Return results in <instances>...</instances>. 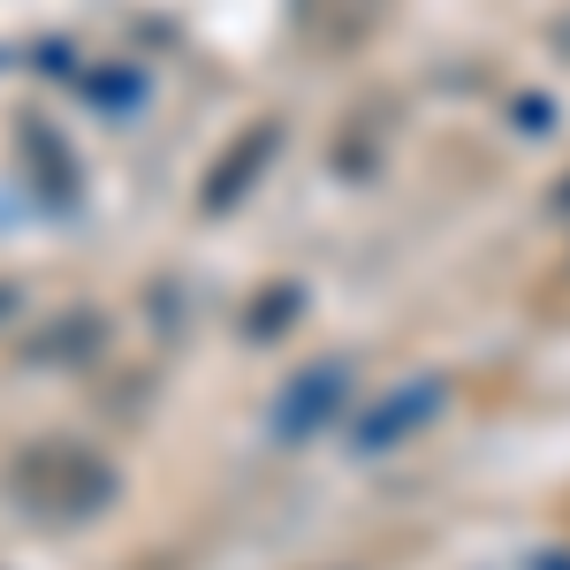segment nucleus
Wrapping results in <instances>:
<instances>
[{"label": "nucleus", "mask_w": 570, "mask_h": 570, "mask_svg": "<svg viewBox=\"0 0 570 570\" xmlns=\"http://www.w3.org/2000/svg\"><path fill=\"white\" fill-rule=\"evenodd\" d=\"M305 16L327 31V46H351L373 16H381V0H305Z\"/></svg>", "instance_id": "nucleus-5"}, {"label": "nucleus", "mask_w": 570, "mask_h": 570, "mask_svg": "<svg viewBox=\"0 0 570 570\" xmlns=\"http://www.w3.org/2000/svg\"><path fill=\"white\" fill-rule=\"evenodd\" d=\"M556 214H570V176H563V183H556Z\"/></svg>", "instance_id": "nucleus-8"}, {"label": "nucleus", "mask_w": 570, "mask_h": 570, "mask_svg": "<svg viewBox=\"0 0 570 570\" xmlns=\"http://www.w3.org/2000/svg\"><path fill=\"white\" fill-rule=\"evenodd\" d=\"M8 494L39 525H85V518H99L115 502V464L99 449H85V441H31L8 464Z\"/></svg>", "instance_id": "nucleus-1"}, {"label": "nucleus", "mask_w": 570, "mask_h": 570, "mask_svg": "<svg viewBox=\"0 0 570 570\" xmlns=\"http://www.w3.org/2000/svg\"><path fill=\"white\" fill-rule=\"evenodd\" d=\"M335 403H343V365H320V373H305V381H289L274 426H282V434H305V426H320V419H335Z\"/></svg>", "instance_id": "nucleus-4"}, {"label": "nucleus", "mask_w": 570, "mask_h": 570, "mask_svg": "<svg viewBox=\"0 0 570 570\" xmlns=\"http://www.w3.org/2000/svg\"><path fill=\"white\" fill-rule=\"evenodd\" d=\"M441 411V381H411V389H395L381 411H365V426H357V449H389V441H403L411 426H426Z\"/></svg>", "instance_id": "nucleus-3"}, {"label": "nucleus", "mask_w": 570, "mask_h": 570, "mask_svg": "<svg viewBox=\"0 0 570 570\" xmlns=\"http://www.w3.org/2000/svg\"><path fill=\"white\" fill-rule=\"evenodd\" d=\"M289 312H297V289H289V282H274V289H266V305L244 312V335H274Z\"/></svg>", "instance_id": "nucleus-7"}, {"label": "nucleus", "mask_w": 570, "mask_h": 570, "mask_svg": "<svg viewBox=\"0 0 570 570\" xmlns=\"http://www.w3.org/2000/svg\"><path fill=\"white\" fill-rule=\"evenodd\" d=\"M91 335H99V320H91V312H77L69 327H46L39 357H85V351H91Z\"/></svg>", "instance_id": "nucleus-6"}, {"label": "nucleus", "mask_w": 570, "mask_h": 570, "mask_svg": "<svg viewBox=\"0 0 570 570\" xmlns=\"http://www.w3.org/2000/svg\"><path fill=\"white\" fill-rule=\"evenodd\" d=\"M540 570H570V563H540Z\"/></svg>", "instance_id": "nucleus-10"}, {"label": "nucleus", "mask_w": 570, "mask_h": 570, "mask_svg": "<svg viewBox=\"0 0 570 570\" xmlns=\"http://www.w3.org/2000/svg\"><path fill=\"white\" fill-rule=\"evenodd\" d=\"M274 145H282V130H274V122H259V130H244L236 145H228V153H220V168L206 176V190H198V206H206V214H228V206H236V198H244V190H252V183L266 176V153H274Z\"/></svg>", "instance_id": "nucleus-2"}, {"label": "nucleus", "mask_w": 570, "mask_h": 570, "mask_svg": "<svg viewBox=\"0 0 570 570\" xmlns=\"http://www.w3.org/2000/svg\"><path fill=\"white\" fill-rule=\"evenodd\" d=\"M8 305H16V297H8V282H0V312H8Z\"/></svg>", "instance_id": "nucleus-9"}]
</instances>
